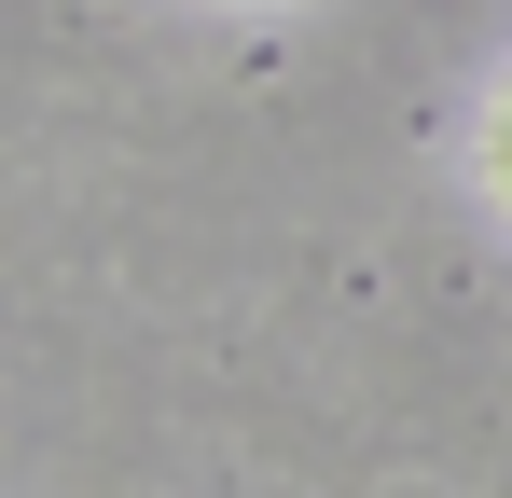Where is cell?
Here are the masks:
<instances>
[{"mask_svg":"<svg viewBox=\"0 0 512 498\" xmlns=\"http://www.w3.org/2000/svg\"><path fill=\"white\" fill-rule=\"evenodd\" d=\"M499 194H512V111H499Z\"/></svg>","mask_w":512,"mask_h":498,"instance_id":"cell-1","label":"cell"}]
</instances>
